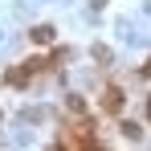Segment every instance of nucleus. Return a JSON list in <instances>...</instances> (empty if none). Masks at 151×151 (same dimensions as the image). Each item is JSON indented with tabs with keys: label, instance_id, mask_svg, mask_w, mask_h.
Here are the masks:
<instances>
[{
	"label": "nucleus",
	"instance_id": "obj_1",
	"mask_svg": "<svg viewBox=\"0 0 151 151\" xmlns=\"http://www.w3.org/2000/svg\"><path fill=\"white\" fill-rule=\"evenodd\" d=\"M61 151H94V135H90V123H74L61 127V139H57Z\"/></svg>",
	"mask_w": 151,
	"mask_h": 151
},
{
	"label": "nucleus",
	"instance_id": "obj_2",
	"mask_svg": "<svg viewBox=\"0 0 151 151\" xmlns=\"http://www.w3.org/2000/svg\"><path fill=\"white\" fill-rule=\"evenodd\" d=\"M41 70H45V61H41V57H29V61H21V70H12V74H8V82H12V86H25L29 78L41 74Z\"/></svg>",
	"mask_w": 151,
	"mask_h": 151
},
{
	"label": "nucleus",
	"instance_id": "obj_3",
	"mask_svg": "<svg viewBox=\"0 0 151 151\" xmlns=\"http://www.w3.org/2000/svg\"><path fill=\"white\" fill-rule=\"evenodd\" d=\"M102 110H110V114H119V110H123V86H114V82H110V86L102 90Z\"/></svg>",
	"mask_w": 151,
	"mask_h": 151
},
{
	"label": "nucleus",
	"instance_id": "obj_4",
	"mask_svg": "<svg viewBox=\"0 0 151 151\" xmlns=\"http://www.w3.org/2000/svg\"><path fill=\"white\" fill-rule=\"evenodd\" d=\"M53 37H57V29H53V25H37L33 33H29L33 45H53Z\"/></svg>",
	"mask_w": 151,
	"mask_h": 151
},
{
	"label": "nucleus",
	"instance_id": "obj_5",
	"mask_svg": "<svg viewBox=\"0 0 151 151\" xmlns=\"http://www.w3.org/2000/svg\"><path fill=\"white\" fill-rule=\"evenodd\" d=\"M123 135H127V139H139L143 131H139V123H123Z\"/></svg>",
	"mask_w": 151,
	"mask_h": 151
},
{
	"label": "nucleus",
	"instance_id": "obj_6",
	"mask_svg": "<svg viewBox=\"0 0 151 151\" xmlns=\"http://www.w3.org/2000/svg\"><path fill=\"white\" fill-rule=\"evenodd\" d=\"M143 78H151V61H147V65H143Z\"/></svg>",
	"mask_w": 151,
	"mask_h": 151
},
{
	"label": "nucleus",
	"instance_id": "obj_7",
	"mask_svg": "<svg viewBox=\"0 0 151 151\" xmlns=\"http://www.w3.org/2000/svg\"><path fill=\"white\" fill-rule=\"evenodd\" d=\"M147 114H151V102H147Z\"/></svg>",
	"mask_w": 151,
	"mask_h": 151
}]
</instances>
